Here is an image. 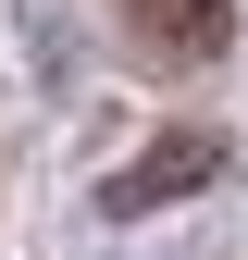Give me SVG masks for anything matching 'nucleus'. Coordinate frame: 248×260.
<instances>
[{"label": "nucleus", "mask_w": 248, "mask_h": 260, "mask_svg": "<svg viewBox=\"0 0 248 260\" xmlns=\"http://www.w3.org/2000/svg\"><path fill=\"white\" fill-rule=\"evenodd\" d=\"M124 38L149 62H211L236 38V0H124Z\"/></svg>", "instance_id": "nucleus-1"}, {"label": "nucleus", "mask_w": 248, "mask_h": 260, "mask_svg": "<svg viewBox=\"0 0 248 260\" xmlns=\"http://www.w3.org/2000/svg\"><path fill=\"white\" fill-rule=\"evenodd\" d=\"M211 161H224V149H211V137H162V161H137V174L112 186V211H149V199H174V186H199Z\"/></svg>", "instance_id": "nucleus-2"}]
</instances>
